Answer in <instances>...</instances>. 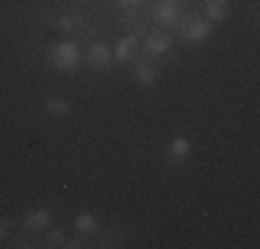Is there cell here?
Listing matches in <instances>:
<instances>
[{"instance_id": "cell-8", "label": "cell", "mask_w": 260, "mask_h": 249, "mask_svg": "<svg viewBox=\"0 0 260 249\" xmlns=\"http://www.w3.org/2000/svg\"><path fill=\"white\" fill-rule=\"evenodd\" d=\"M230 11V0H208L205 3V17L208 22H224Z\"/></svg>"}, {"instance_id": "cell-1", "label": "cell", "mask_w": 260, "mask_h": 249, "mask_svg": "<svg viewBox=\"0 0 260 249\" xmlns=\"http://www.w3.org/2000/svg\"><path fill=\"white\" fill-rule=\"evenodd\" d=\"M50 58H53V67H58L61 72H75L78 64H80V50L75 42H58V45H53L50 50Z\"/></svg>"}, {"instance_id": "cell-7", "label": "cell", "mask_w": 260, "mask_h": 249, "mask_svg": "<svg viewBox=\"0 0 260 249\" xmlns=\"http://www.w3.org/2000/svg\"><path fill=\"white\" fill-rule=\"evenodd\" d=\"M169 47H172V39L166 34H147V55H164V53H169Z\"/></svg>"}, {"instance_id": "cell-3", "label": "cell", "mask_w": 260, "mask_h": 249, "mask_svg": "<svg viewBox=\"0 0 260 249\" xmlns=\"http://www.w3.org/2000/svg\"><path fill=\"white\" fill-rule=\"evenodd\" d=\"M191 152V141L183 139V136H177V139L169 141V149H166V164L169 166H180L185 158H188Z\"/></svg>"}, {"instance_id": "cell-13", "label": "cell", "mask_w": 260, "mask_h": 249, "mask_svg": "<svg viewBox=\"0 0 260 249\" xmlns=\"http://www.w3.org/2000/svg\"><path fill=\"white\" fill-rule=\"evenodd\" d=\"M64 241H67V238H64V233H61L58 227H53L50 233L45 235V246H50V249H53V246H64Z\"/></svg>"}, {"instance_id": "cell-19", "label": "cell", "mask_w": 260, "mask_h": 249, "mask_svg": "<svg viewBox=\"0 0 260 249\" xmlns=\"http://www.w3.org/2000/svg\"><path fill=\"white\" fill-rule=\"evenodd\" d=\"M144 0H125V6H141Z\"/></svg>"}, {"instance_id": "cell-18", "label": "cell", "mask_w": 260, "mask_h": 249, "mask_svg": "<svg viewBox=\"0 0 260 249\" xmlns=\"http://www.w3.org/2000/svg\"><path fill=\"white\" fill-rule=\"evenodd\" d=\"M122 22H125V25H133V22H136V14H133V11L127 9L125 14H122Z\"/></svg>"}, {"instance_id": "cell-14", "label": "cell", "mask_w": 260, "mask_h": 249, "mask_svg": "<svg viewBox=\"0 0 260 249\" xmlns=\"http://www.w3.org/2000/svg\"><path fill=\"white\" fill-rule=\"evenodd\" d=\"M100 246H122V238L116 233H105L100 238Z\"/></svg>"}, {"instance_id": "cell-12", "label": "cell", "mask_w": 260, "mask_h": 249, "mask_svg": "<svg viewBox=\"0 0 260 249\" xmlns=\"http://www.w3.org/2000/svg\"><path fill=\"white\" fill-rule=\"evenodd\" d=\"M75 230L78 233H91V230H97L94 213H78L75 216Z\"/></svg>"}, {"instance_id": "cell-4", "label": "cell", "mask_w": 260, "mask_h": 249, "mask_svg": "<svg viewBox=\"0 0 260 249\" xmlns=\"http://www.w3.org/2000/svg\"><path fill=\"white\" fill-rule=\"evenodd\" d=\"M89 67H94V70H108L111 67V47L105 42H97V45L89 47Z\"/></svg>"}, {"instance_id": "cell-11", "label": "cell", "mask_w": 260, "mask_h": 249, "mask_svg": "<svg viewBox=\"0 0 260 249\" xmlns=\"http://www.w3.org/2000/svg\"><path fill=\"white\" fill-rule=\"evenodd\" d=\"M136 45H139V36H136V34H130V36H125V39H119V45H116L114 55H116L119 61H127L130 55L136 53Z\"/></svg>"}, {"instance_id": "cell-15", "label": "cell", "mask_w": 260, "mask_h": 249, "mask_svg": "<svg viewBox=\"0 0 260 249\" xmlns=\"http://www.w3.org/2000/svg\"><path fill=\"white\" fill-rule=\"evenodd\" d=\"M64 246H67V249H80V246H86V233L75 235V238H67Z\"/></svg>"}, {"instance_id": "cell-2", "label": "cell", "mask_w": 260, "mask_h": 249, "mask_svg": "<svg viewBox=\"0 0 260 249\" xmlns=\"http://www.w3.org/2000/svg\"><path fill=\"white\" fill-rule=\"evenodd\" d=\"M210 36V22L208 20H191L183 22V39L185 42H194V45H202Z\"/></svg>"}, {"instance_id": "cell-17", "label": "cell", "mask_w": 260, "mask_h": 249, "mask_svg": "<svg viewBox=\"0 0 260 249\" xmlns=\"http://www.w3.org/2000/svg\"><path fill=\"white\" fill-rule=\"evenodd\" d=\"M58 28L61 30H72V28H75V20H72V17H58Z\"/></svg>"}, {"instance_id": "cell-10", "label": "cell", "mask_w": 260, "mask_h": 249, "mask_svg": "<svg viewBox=\"0 0 260 249\" xmlns=\"http://www.w3.org/2000/svg\"><path fill=\"white\" fill-rule=\"evenodd\" d=\"M70 100H64V97H47L45 100V114L47 116H55V119H61V116H67L70 114Z\"/></svg>"}, {"instance_id": "cell-5", "label": "cell", "mask_w": 260, "mask_h": 249, "mask_svg": "<svg viewBox=\"0 0 260 249\" xmlns=\"http://www.w3.org/2000/svg\"><path fill=\"white\" fill-rule=\"evenodd\" d=\"M133 78H136V83L139 86H152L158 80V67H152L150 61H136V67H133Z\"/></svg>"}, {"instance_id": "cell-16", "label": "cell", "mask_w": 260, "mask_h": 249, "mask_svg": "<svg viewBox=\"0 0 260 249\" xmlns=\"http://www.w3.org/2000/svg\"><path fill=\"white\" fill-rule=\"evenodd\" d=\"M9 233H11V222L6 219V216H0V241L9 238Z\"/></svg>"}, {"instance_id": "cell-6", "label": "cell", "mask_w": 260, "mask_h": 249, "mask_svg": "<svg viewBox=\"0 0 260 249\" xmlns=\"http://www.w3.org/2000/svg\"><path fill=\"white\" fill-rule=\"evenodd\" d=\"M155 22L164 25V28H169V25L177 22V3L175 0H160L155 6Z\"/></svg>"}, {"instance_id": "cell-9", "label": "cell", "mask_w": 260, "mask_h": 249, "mask_svg": "<svg viewBox=\"0 0 260 249\" xmlns=\"http://www.w3.org/2000/svg\"><path fill=\"white\" fill-rule=\"evenodd\" d=\"M47 224H50V210H47V208L28 210V216H25V227L30 230V233H36V230H45Z\"/></svg>"}]
</instances>
